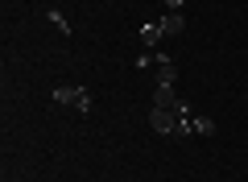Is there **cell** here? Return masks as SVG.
<instances>
[{
	"label": "cell",
	"mask_w": 248,
	"mask_h": 182,
	"mask_svg": "<svg viewBox=\"0 0 248 182\" xmlns=\"http://www.w3.org/2000/svg\"><path fill=\"white\" fill-rule=\"evenodd\" d=\"M166 4V13H182V0H161Z\"/></svg>",
	"instance_id": "obj_7"
},
{
	"label": "cell",
	"mask_w": 248,
	"mask_h": 182,
	"mask_svg": "<svg viewBox=\"0 0 248 182\" xmlns=\"http://www.w3.org/2000/svg\"><path fill=\"white\" fill-rule=\"evenodd\" d=\"M161 33H166V29H161V21L145 25V29H141V46H157V42H161Z\"/></svg>",
	"instance_id": "obj_5"
},
{
	"label": "cell",
	"mask_w": 248,
	"mask_h": 182,
	"mask_svg": "<svg viewBox=\"0 0 248 182\" xmlns=\"http://www.w3.org/2000/svg\"><path fill=\"white\" fill-rule=\"evenodd\" d=\"M153 108H182V99L174 96V87H153Z\"/></svg>",
	"instance_id": "obj_3"
},
{
	"label": "cell",
	"mask_w": 248,
	"mask_h": 182,
	"mask_svg": "<svg viewBox=\"0 0 248 182\" xmlns=\"http://www.w3.org/2000/svg\"><path fill=\"white\" fill-rule=\"evenodd\" d=\"M153 75H157V87H174V83H178V66H174V58L157 54V66H153Z\"/></svg>",
	"instance_id": "obj_2"
},
{
	"label": "cell",
	"mask_w": 248,
	"mask_h": 182,
	"mask_svg": "<svg viewBox=\"0 0 248 182\" xmlns=\"http://www.w3.org/2000/svg\"><path fill=\"white\" fill-rule=\"evenodd\" d=\"M161 29H166V33H186V17L182 13H166V17H161Z\"/></svg>",
	"instance_id": "obj_4"
},
{
	"label": "cell",
	"mask_w": 248,
	"mask_h": 182,
	"mask_svg": "<svg viewBox=\"0 0 248 182\" xmlns=\"http://www.w3.org/2000/svg\"><path fill=\"white\" fill-rule=\"evenodd\" d=\"M149 124H153V132H161V137H174V132H178V112H174V108H153Z\"/></svg>",
	"instance_id": "obj_1"
},
{
	"label": "cell",
	"mask_w": 248,
	"mask_h": 182,
	"mask_svg": "<svg viewBox=\"0 0 248 182\" xmlns=\"http://www.w3.org/2000/svg\"><path fill=\"white\" fill-rule=\"evenodd\" d=\"M46 21H50V25L58 29V33H66V37H71V25H66V17H62L58 9H50V13H46Z\"/></svg>",
	"instance_id": "obj_6"
}]
</instances>
